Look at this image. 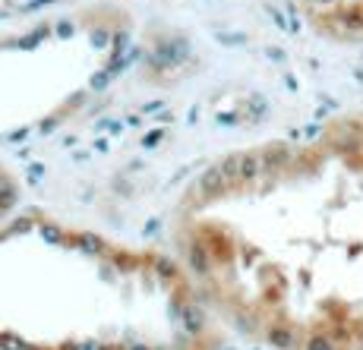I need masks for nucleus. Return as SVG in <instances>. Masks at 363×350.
<instances>
[{
    "instance_id": "1",
    "label": "nucleus",
    "mask_w": 363,
    "mask_h": 350,
    "mask_svg": "<svg viewBox=\"0 0 363 350\" xmlns=\"http://www.w3.org/2000/svg\"><path fill=\"white\" fill-rule=\"evenodd\" d=\"M180 269L269 350H363V114L221 158L174 208Z\"/></svg>"
},
{
    "instance_id": "2",
    "label": "nucleus",
    "mask_w": 363,
    "mask_h": 350,
    "mask_svg": "<svg viewBox=\"0 0 363 350\" xmlns=\"http://www.w3.org/2000/svg\"><path fill=\"white\" fill-rule=\"evenodd\" d=\"M177 259L26 215L0 224V350H215Z\"/></svg>"
},
{
    "instance_id": "3",
    "label": "nucleus",
    "mask_w": 363,
    "mask_h": 350,
    "mask_svg": "<svg viewBox=\"0 0 363 350\" xmlns=\"http://www.w3.org/2000/svg\"><path fill=\"white\" fill-rule=\"evenodd\" d=\"M114 51L111 32L95 19H54L29 38L0 41V132L51 120L86 92L92 76L69 69L101 67Z\"/></svg>"
},
{
    "instance_id": "4",
    "label": "nucleus",
    "mask_w": 363,
    "mask_h": 350,
    "mask_svg": "<svg viewBox=\"0 0 363 350\" xmlns=\"http://www.w3.org/2000/svg\"><path fill=\"white\" fill-rule=\"evenodd\" d=\"M300 10L325 38L363 45V0H300Z\"/></svg>"
},
{
    "instance_id": "5",
    "label": "nucleus",
    "mask_w": 363,
    "mask_h": 350,
    "mask_svg": "<svg viewBox=\"0 0 363 350\" xmlns=\"http://www.w3.org/2000/svg\"><path fill=\"white\" fill-rule=\"evenodd\" d=\"M16 196H19L16 177H13V174L6 171L4 164H0V224H4V218L13 212V205H16Z\"/></svg>"
}]
</instances>
